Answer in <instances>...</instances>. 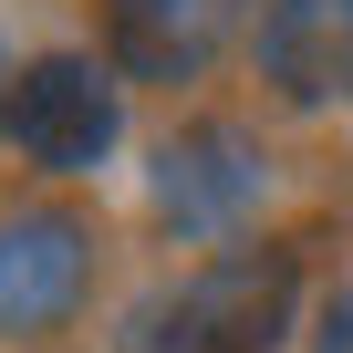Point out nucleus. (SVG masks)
I'll use <instances>...</instances> for the list:
<instances>
[{"label": "nucleus", "instance_id": "obj_2", "mask_svg": "<svg viewBox=\"0 0 353 353\" xmlns=\"http://www.w3.org/2000/svg\"><path fill=\"white\" fill-rule=\"evenodd\" d=\"M260 188H270V156L250 145V125H176L166 145H156V208L188 229V239H219V229H239L250 208H260Z\"/></svg>", "mask_w": 353, "mask_h": 353}, {"label": "nucleus", "instance_id": "obj_4", "mask_svg": "<svg viewBox=\"0 0 353 353\" xmlns=\"http://www.w3.org/2000/svg\"><path fill=\"white\" fill-rule=\"evenodd\" d=\"M188 301H198L208 353H281V332H291V312H301V270H291L281 250H219V260L188 281Z\"/></svg>", "mask_w": 353, "mask_h": 353}, {"label": "nucleus", "instance_id": "obj_9", "mask_svg": "<svg viewBox=\"0 0 353 353\" xmlns=\"http://www.w3.org/2000/svg\"><path fill=\"white\" fill-rule=\"evenodd\" d=\"M0 125H11V52H0Z\"/></svg>", "mask_w": 353, "mask_h": 353}, {"label": "nucleus", "instance_id": "obj_7", "mask_svg": "<svg viewBox=\"0 0 353 353\" xmlns=\"http://www.w3.org/2000/svg\"><path fill=\"white\" fill-rule=\"evenodd\" d=\"M114 353H208L198 301H188V291H135L125 322H114Z\"/></svg>", "mask_w": 353, "mask_h": 353}, {"label": "nucleus", "instance_id": "obj_3", "mask_svg": "<svg viewBox=\"0 0 353 353\" xmlns=\"http://www.w3.org/2000/svg\"><path fill=\"white\" fill-rule=\"evenodd\" d=\"M94 291V229L73 208H32L0 229V332H52Z\"/></svg>", "mask_w": 353, "mask_h": 353}, {"label": "nucleus", "instance_id": "obj_11", "mask_svg": "<svg viewBox=\"0 0 353 353\" xmlns=\"http://www.w3.org/2000/svg\"><path fill=\"white\" fill-rule=\"evenodd\" d=\"M343 11H353V0H343Z\"/></svg>", "mask_w": 353, "mask_h": 353}, {"label": "nucleus", "instance_id": "obj_5", "mask_svg": "<svg viewBox=\"0 0 353 353\" xmlns=\"http://www.w3.org/2000/svg\"><path fill=\"white\" fill-rule=\"evenodd\" d=\"M104 52L125 83H198L229 52V0H104Z\"/></svg>", "mask_w": 353, "mask_h": 353}, {"label": "nucleus", "instance_id": "obj_6", "mask_svg": "<svg viewBox=\"0 0 353 353\" xmlns=\"http://www.w3.org/2000/svg\"><path fill=\"white\" fill-rule=\"evenodd\" d=\"M260 63L291 104H312L332 73H322V0H260Z\"/></svg>", "mask_w": 353, "mask_h": 353}, {"label": "nucleus", "instance_id": "obj_10", "mask_svg": "<svg viewBox=\"0 0 353 353\" xmlns=\"http://www.w3.org/2000/svg\"><path fill=\"white\" fill-rule=\"evenodd\" d=\"M343 94H353V52H343Z\"/></svg>", "mask_w": 353, "mask_h": 353}, {"label": "nucleus", "instance_id": "obj_1", "mask_svg": "<svg viewBox=\"0 0 353 353\" xmlns=\"http://www.w3.org/2000/svg\"><path fill=\"white\" fill-rule=\"evenodd\" d=\"M125 135V83L94 52H42L11 73V145L42 176H94Z\"/></svg>", "mask_w": 353, "mask_h": 353}, {"label": "nucleus", "instance_id": "obj_8", "mask_svg": "<svg viewBox=\"0 0 353 353\" xmlns=\"http://www.w3.org/2000/svg\"><path fill=\"white\" fill-rule=\"evenodd\" d=\"M312 353H353V291H332V301H322V322H312Z\"/></svg>", "mask_w": 353, "mask_h": 353}]
</instances>
